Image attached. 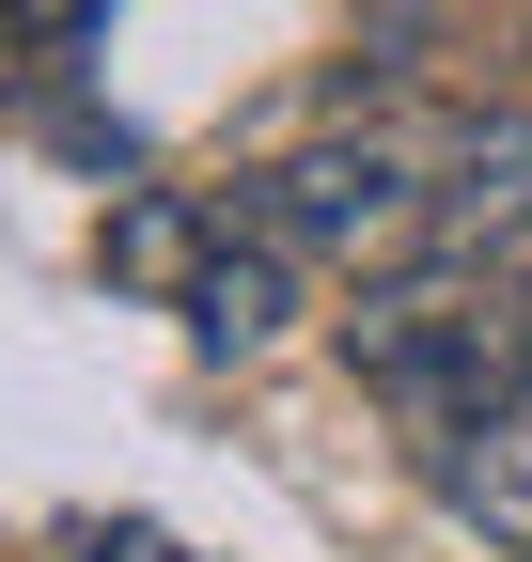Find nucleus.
Returning <instances> with one entry per match:
<instances>
[{
    "label": "nucleus",
    "instance_id": "1",
    "mask_svg": "<svg viewBox=\"0 0 532 562\" xmlns=\"http://www.w3.org/2000/svg\"><path fill=\"white\" fill-rule=\"evenodd\" d=\"M345 360H361V391L408 422L423 453H454L470 422H501L532 391V266H408V281H361Z\"/></svg>",
    "mask_w": 532,
    "mask_h": 562
},
{
    "label": "nucleus",
    "instance_id": "2",
    "mask_svg": "<svg viewBox=\"0 0 532 562\" xmlns=\"http://www.w3.org/2000/svg\"><path fill=\"white\" fill-rule=\"evenodd\" d=\"M454 125L470 110H361L298 140L282 172H251L266 235H282L298 266H345V281H408L439 266V172H454Z\"/></svg>",
    "mask_w": 532,
    "mask_h": 562
},
{
    "label": "nucleus",
    "instance_id": "8",
    "mask_svg": "<svg viewBox=\"0 0 532 562\" xmlns=\"http://www.w3.org/2000/svg\"><path fill=\"white\" fill-rule=\"evenodd\" d=\"M16 47H32V16H16V0H0V79H16Z\"/></svg>",
    "mask_w": 532,
    "mask_h": 562
},
{
    "label": "nucleus",
    "instance_id": "3",
    "mask_svg": "<svg viewBox=\"0 0 532 562\" xmlns=\"http://www.w3.org/2000/svg\"><path fill=\"white\" fill-rule=\"evenodd\" d=\"M110 281L173 297L204 360H266V344L298 328V281H313V266L266 235V203H251V188H235V203H173V188H142V203L110 220Z\"/></svg>",
    "mask_w": 532,
    "mask_h": 562
},
{
    "label": "nucleus",
    "instance_id": "7",
    "mask_svg": "<svg viewBox=\"0 0 532 562\" xmlns=\"http://www.w3.org/2000/svg\"><path fill=\"white\" fill-rule=\"evenodd\" d=\"M16 16H32V47H79V32L110 16V0H16Z\"/></svg>",
    "mask_w": 532,
    "mask_h": 562
},
{
    "label": "nucleus",
    "instance_id": "4",
    "mask_svg": "<svg viewBox=\"0 0 532 562\" xmlns=\"http://www.w3.org/2000/svg\"><path fill=\"white\" fill-rule=\"evenodd\" d=\"M532 250V110H470L439 172V266H517Z\"/></svg>",
    "mask_w": 532,
    "mask_h": 562
},
{
    "label": "nucleus",
    "instance_id": "5",
    "mask_svg": "<svg viewBox=\"0 0 532 562\" xmlns=\"http://www.w3.org/2000/svg\"><path fill=\"white\" fill-rule=\"evenodd\" d=\"M423 484H439V501L470 516L486 547H517V562H532V391H517L501 422H470L454 453H423Z\"/></svg>",
    "mask_w": 532,
    "mask_h": 562
},
{
    "label": "nucleus",
    "instance_id": "6",
    "mask_svg": "<svg viewBox=\"0 0 532 562\" xmlns=\"http://www.w3.org/2000/svg\"><path fill=\"white\" fill-rule=\"evenodd\" d=\"M63 562H188L157 516H110V531H79V547H63Z\"/></svg>",
    "mask_w": 532,
    "mask_h": 562
}]
</instances>
